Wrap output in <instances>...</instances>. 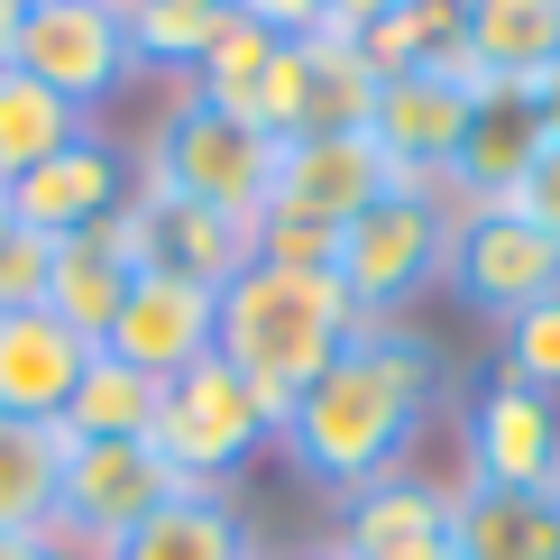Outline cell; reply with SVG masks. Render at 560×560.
<instances>
[{
  "label": "cell",
  "instance_id": "6da1fadb",
  "mask_svg": "<svg viewBox=\"0 0 560 560\" xmlns=\"http://www.w3.org/2000/svg\"><path fill=\"white\" fill-rule=\"evenodd\" d=\"M441 395H451V349L432 331H413V322H368V331L294 395V413L276 423V441H285V459L313 487L349 497V487L405 469L413 432L432 423Z\"/></svg>",
  "mask_w": 560,
  "mask_h": 560
},
{
  "label": "cell",
  "instance_id": "7a4b0ae2",
  "mask_svg": "<svg viewBox=\"0 0 560 560\" xmlns=\"http://www.w3.org/2000/svg\"><path fill=\"white\" fill-rule=\"evenodd\" d=\"M359 303L340 294L331 267H240L221 285V322H212V359L240 368V386L267 405V423H285L294 395L359 340Z\"/></svg>",
  "mask_w": 560,
  "mask_h": 560
},
{
  "label": "cell",
  "instance_id": "3957f363",
  "mask_svg": "<svg viewBox=\"0 0 560 560\" xmlns=\"http://www.w3.org/2000/svg\"><path fill=\"white\" fill-rule=\"evenodd\" d=\"M138 184L184 202H212V212L258 221L267 212V184H276V138L240 110H212L202 92H184L166 120L148 129V156H138Z\"/></svg>",
  "mask_w": 560,
  "mask_h": 560
},
{
  "label": "cell",
  "instance_id": "277c9868",
  "mask_svg": "<svg viewBox=\"0 0 560 560\" xmlns=\"http://www.w3.org/2000/svg\"><path fill=\"white\" fill-rule=\"evenodd\" d=\"M451 202L423 194V184H395L377 212H359L340 230V294L359 303V322H405L413 303L441 285V267H451Z\"/></svg>",
  "mask_w": 560,
  "mask_h": 560
},
{
  "label": "cell",
  "instance_id": "5b68a950",
  "mask_svg": "<svg viewBox=\"0 0 560 560\" xmlns=\"http://www.w3.org/2000/svg\"><path fill=\"white\" fill-rule=\"evenodd\" d=\"M148 441L166 451V469L184 487H221V478H240L248 459L276 441L267 423V405L240 386V368H221V359H194V368H175L166 386H156V423Z\"/></svg>",
  "mask_w": 560,
  "mask_h": 560
},
{
  "label": "cell",
  "instance_id": "8992f818",
  "mask_svg": "<svg viewBox=\"0 0 560 560\" xmlns=\"http://www.w3.org/2000/svg\"><path fill=\"white\" fill-rule=\"evenodd\" d=\"M441 285L469 303L478 322L505 331L515 313L560 294V240L533 230L515 202H469V212L451 221V267H441Z\"/></svg>",
  "mask_w": 560,
  "mask_h": 560
},
{
  "label": "cell",
  "instance_id": "52a82bcc",
  "mask_svg": "<svg viewBox=\"0 0 560 560\" xmlns=\"http://www.w3.org/2000/svg\"><path fill=\"white\" fill-rule=\"evenodd\" d=\"M368 110H377V74H368L359 37L340 28H313V37H285L258 83V102H248V120H258L276 148L285 138H331V129H368Z\"/></svg>",
  "mask_w": 560,
  "mask_h": 560
},
{
  "label": "cell",
  "instance_id": "ba28073f",
  "mask_svg": "<svg viewBox=\"0 0 560 560\" xmlns=\"http://www.w3.org/2000/svg\"><path fill=\"white\" fill-rule=\"evenodd\" d=\"M10 65H19V74H37L56 102H74L83 120L138 74L129 19L110 10V0H28V10H19V56Z\"/></svg>",
  "mask_w": 560,
  "mask_h": 560
},
{
  "label": "cell",
  "instance_id": "9c48e42d",
  "mask_svg": "<svg viewBox=\"0 0 560 560\" xmlns=\"http://www.w3.org/2000/svg\"><path fill=\"white\" fill-rule=\"evenodd\" d=\"M166 497H184V478L166 469L156 441H65L56 533H74L83 551H110L129 524H148Z\"/></svg>",
  "mask_w": 560,
  "mask_h": 560
},
{
  "label": "cell",
  "instance_id": "30bf717a",
  "mask_svg": "<svg viewBox=\"0 0 560 560\" xmlns=\"http://www.w3.org/2000/svg\"><path fill=\"white\" fill-rule=\"evenodd\" d=\"M395 194V166L368 129H331V138H285L276 148V184H267V212L258 221H303V230H340L359 212H377Z\"/></svg>",
  "mask_w": 560,
  "mask_h": 560
},
{
  "label": "cell",
  "instance_id": "8fae6325",
  "mask_svg": "<svg viewBox=\"0 0 560 560\" xmlns=\"http://www.w3.org/2000/svg\"><path fill=\"white\" fill-rule=\"evenodd\" d=\"M551 148L542 102L533 83H469V129H459V156L441 175V202L469 212V202H515V184L533 175V156Z\"/></svg>",
  "mask_w": 560,
  "mask_h": 560
},
{
  "label": "cell",
  "instance_id": "7c38bea8",
  "mask_svg": "<svg viewBox=\"0 0 560 560\" xmlns=\"http://www.w3.org/2000/svg\"><path fill=\"white\" fill-rule=\"evenodd\" d=\"M129 230H138V258L156 276H184V285H202V294H221L240 267H258V221L212 212V202H184V194H156V184L129 194Z\"/></svg>",
  "mask_w": 560,
  "mask_h": 560
},
{
  "label": "cell",
  "instance_id": "4fadbf2b",
  "mask_svg": "<svg viewBox=\"0 0 560 560\" xmlns=\"http://www.w3.org/2000/svg\"><path fill=\"white\" fill-rule=\"evenodd\" d=\"M459 129H469V83L459 74H386L377 83L368 138L386 148L395 184L441 194V175H451V156H459Z\"/></svg>",
  "mask_w": 560,
  "mask_h": 560
},
{
  "label": "cell",
  "instance_id": "5bb4252c",
  "mask_svg": "<svg viewBox=\"0 0 560 560\" xmlns=\"http://www.w3.org/2000/svg\"><path fill=\"white\" fill-rule=\"evenodd\" d=\"M10 212H19V230H37V240H65V230H92V221L129 212V156H120V138L83 129L74 148H56L46 166H28L10 184Z\"/></svg>",
  "mask_w": 560,
  "mask_h": 560
},
{
  "label": "cell",
  "instance_id": "9a60e30c",
  "mask_svg": "<svg viewBox=\"0 0 560 560\" xmlns=\"http://www.w3.org/2000/svg\"><path fill=\"white\" fill-rule=\"evenodd\" d=\"M138 276H148V258H138L129 212H110V221H92V230H65V240H56V267H46V313L102 349Z\"/></svg>",
  "mask_w": 560,
  "mask_h": 560
},
{
  "label": "cell",
  "instance_id": "2e32d148",
  "mask_svg": "<svg viewBox=\"0 0 560 560\" xmlns=\"http://www.w3.org/2000/svg\"><path fill=\"white\" fill-rule=\"evenodd\" d=\"M560 478V405L515 377L469 395V487H551Z\"/></svg>",
  "mask_w": 560,
  "mask_h": 560
},
{
  "label": "cell",
  "instance_id": "e0dca14e",
  "mask_svg": "<svg viewBox=\"0 0 560 560\" xmlns=\"http://www.w3.org/2000/svg\"><path fill=\"white\" fill-rule=\"evenodd\" d=\"M212 322H221V294H202V285H184V276H138L129 303H120V322H110V359L138 368V377H156L166 386L175 368H194V359H212Z\"/></svg>",
  "mask_w": 560,
  "mask_h": 560
},
{
  "label": "cell",
  "instance_id": "ac0fdd59",
  "mask_svg": "<svg viewBox=\"0 0 560 560\" xmlns=\"http://www.w3.org/2000/svg\"><path fill=\"white\" fill-rule=\"evenodd\" d=\"M83 368H92V340L65 331L46 303L0 313V413H19V423H65Z\"/></svg>",
  "mask_w": 560,
  "mask_h": 560
},
{
  "label": "cell",
  "instance_id": "d6986e66",
  "mask_svg": "<svg viewBox=\"0 0 560 560\" xmlns=\"http://www.w3.org/2000/svg\"><path fill=\"white\" fill-rule=\"evenodd\" d=\"M102 560H258V533H248L230 487H184L148 524H129Z\"/></svg>",
  "mask_w": 560,
  "mask_h": 560
},
{
  "label": "cell",
  "instance_id": "ffe728a7",
  "mask_svg": "<svg viewBox=\"0 0 560 560\" xmlns=\"http://www.w3.org/2000/svg\"><path fill=\"white\" fill-rule=\"evenodd\" d=\"M451 542L459 560H560V497L551 487H459Z\"/></svg>",
  "mask_w": 560,
  "mask_h": 560
},
{
  "label": "cell",
  "instance_id": "44dd1931",
  "mask_svg": "<svg viewBox=\"0 0 560 560\" xmlns=\"http://www.w3.org/2000/svg\"><path fill=\"white\" fill-rule=\"evenodd\" d=\"M368 74H459L469 83V0H395L386 19L359 28Z\"/></svg>",
  "mask_w": 560,
  "mask_h": 560
},
{
  "label": "cell",
  "instance_id": "7402d4cb",
  "mask_svg": "<svg viewBox=\"0 0 560 560\" xmlns=\"http://www.w3.org/2000/svg\"><path fill=\"white\" fill-rule=\"evenodd\" d=\"M451 505H459V487H432L423 469H386V478H368V487H349L340 497V560H368V551H386V542H413V533H451Z\"/></svg>",
  "mask_w": 560,
  "mask_h": 560
},
{
  "label": "cell",
  "instance_id": "603a6c76",
  "mask_svg": "<svg viewBox=\"0 0 560 560\" xmlns=\"http://www.w3.org/2000/svg\"><path fill=\"white\" fill-rule=\"evenodd\" d=\"M560 56V0H469V83H533Z\"/></svg>",
  "mask_w": 560,
  "mask_h": 560
},
{
  "label": "cell",
  "instance_id": "cb8c5ba5",
  "mask_svg": "<svg viewBox=\"0 0 560 560\" xmlns=\"http://www.w3.org/2000/svg\"><path fill=\"white\" fill-rule=\"evenodd\" d=\"M65 478V423H19L0 413V533H46Z\"/></svg>",
  "mask_w": 560,
  "mask_h": 560
},
{
  "label": "cell",
  "instance_id": "d4e9b609",
  "mask_svg": "<svg viewBox=\"0 0 560 560\" xmlns=\"http://www.w3.org/2000/svg\"><path fill=\"white\" fill-rule=\"evenodd\" d=\"M83 129H92V120H83L74 102H56L37 74H19V65L0 74V184H19L28 166H46L56 148H74Z\"/></svg>",
  "mask_w": 560,
  "mask_h": 560
},
{
  "label": "cell",
  "instance_id": "484cf974",
  "mask_svg": "<svg viewBox=\"0 0 560 560\" xmlns=\"http://www.w3.org/2000/svg\"><path fill=\"white\" fill-rule=\"evenodd\" d=\"M148 423H156V377H138L110 349H92L74 405H65V441H148Z\"/></svg>",
  "mask_w": 560,
  "mask_h": 560
},
{
  "label": "cell",
  "instance_id": "4316f807",
  "mask_svg": "<svg viewBox=\"0 0 560 560\" xmlns=\"http://www.w3.org/2000/svg\"><path fill=\"white\" fill-rule=\"evenodd\" d=\"M276 46H285V37H267L258 19H240V10H230V19H221V37L202 46V65L184 74V92H202L212 110H240V120H248V102H258V83H267Z\"/></svg>",
  "mask_w": 560,
  "mask_h": 560
},
{
  "label": "cell",
  "instance_id": "83f0119b",
  "mask_svg": "<svg viewBox=\"0 0 560 560\" xmlns=\"http://www.w3.org/2000/svg\"><path fill=\"white\" fill-rule=\"evenodd\" d=\"M129 56L138 65H166V74H194L202 65V46L221 37V0H129Z\"/></svg>",
  "mask_w": 560,
  "mask_h": 560
},
{
  "label": "cell",
  "instance_id": "f1b7e54d",
  "mask_svg": "<svg viewBox=\"0 0 560 560\" xmlns=\"http://www.w3.org/2000/svg\"><path fill=\"white\" fill-rule=\"evenodd\" d=\"M497 368H505L515 386H533V395H551V405H560V294L505 322V349H497Z\"/></svg>",
  "mask_w": 560,
  "mask_h": 560
},
{
  "label": "cell",
  "instance_id": "f546056e",
  "mask_svg": "<svg viewBox=\"0 0 560 560\" xmlns=\"http://www.w3.org/2000/svg\"><path fill=\"white\" fill-rule=\"evenodd\" d=\"M46 267H56V240L10 230V240H0V313H28V303H46Z\"/></svg>",
  "mask_w": 560,
  "mask_h": 560
},
{
  "label": "cell",
  "instance_id": "4dcf8cb0",
  "mask_svg": "<svg viewBox=\"0 0 560 560\" xmlns=\"http://www.w3.org/2000/svg\"><path fill=\"white\" fill-rule=\"evenodd\" d=\"M515 212H524L533 230H551V240H560V138L533 156V175L515 184Z\"/></svg>",
  "mask_w": 560,
  "mask_h": 560
},
{
  "label": "cell",
  "instance_id": "1f68e13d",
  "mask_svg": "<svg viewBox=\"0 0 560 560\" xmlns=\"http://www.w3.org/2000/svg\"><path fill=\"white\" fill-rule=\"evenodd\" d=\"M240 19H258L267 37H313V28H331V0H230Z\"/></svg>",
  "mask_w": 560,
  "mask_h": 560
},
{
  "label": "cell",
  "instance_id": "d6a6232c",
  "mask_svg": "<svg viewBox=\"0 0 560 560\" xmlns=\"http://www.w3.org/2000/svg\"><path fill=\"white\" fill-rule=\"evenodd\" d=\"M0 560H102V551H83L74 533L46 524V533H0Z\"/></svg>",
  "mask_w": 560,
  "mask_h": 560
},
{
  "label": "cell",
  "instance_id": "836d02e7",
  "mask_svg": "<svg viewBox=\"0 0 560 560\" xmlns=\"http://www.w3.org/2000/svg\"><path fill=\"white\" fill-rule=\"evenodd\" d=\"M368 560H459V542H451V533H413V542H386Z\"/></svg>",
  "mask_w": 560,
  "mask_h": 560
},
{
  "label": "cell",
  "instance_id": "e575fe53",
  "mask_svg": "<svg viewBox=\"0 0 560 560\" xmlns=\"http://www.w3.org/2000/svg\"><path fill=\"white\" fill-rule=\"evenodd\" d=\"M386 10H395V0H331V28H340V37H359L368 19H386Z\"/></svg>",
  "mask_w": 560,
  "mask_h": 560
},
{
  "label": "cell",
  "instance_id": "d590c367",
  "mask_svg": "<svg viewBox=\"0 0 560 560\" xmlns=\"http://www.w3.org/2000/svg\"><path fill=\"white\" fill-rule=\"evenodd\" d=\"M533 102H542V129L560 138V56L542 65V74H533Z\"/></svg>",
  "mask_w": 560,
  "mask_h": 560
},
{
  "label": "cell",
  "instance_id": "8d00e7d4",
  "mask_svg": "<svg viewBox=\"0 0 560 560\" xmlns=\"http://www.w3.org/2000/svg\"><path fill=\"white\" fill-rule=\"evenodd\" d=\"M10 56H19V0H0V74H10Z\"/></svg>",
  "mask_w": 560,
  "mask_h": 560
},
{
  "label": "cell",
  "instance_id": "74e56055",
  "mask_svg": "<svg viewBox=\"0 0 560 560\" xmlns=\"http://www.w3.org/2000/svg\"><path fill=\"white\" fill-rule=\"evenodd\" d=\"M10 230H19V212H10V184H0V240H10Z\"/></svg>",
  "mask_w": 560,
  "mask_h": 560
},
{
  "label": "cell",
  "instance_id": "f35d334b",
  "mask_svg": "<svg viewBox=\"0 0 560 560\" xmlns=\"http://www.w3.org/2000/svg\"><path fill=\"white\" fill-rule=\"evenodd\" d=\"M294 560H340V551H294Z\"/></svg>",
  "mask_w": 560,
  "mask_h": 560
},
{
  "label": "cell",
  "instance_id": "ab89813d",
  "mask_svg": "<svg viewBox=\"0 0 560 560\" xmlns=\"http://www.w3.org/2000/svg\"><path fill=\"white\" fill-rule=\"evenodd\" d=\"M110 10H129V0H110Z\"/></svg>",
  "mask_w": 560,
  "mask_h": 560
},
{
  "label": "cell",
  "instance_id": "60d3db41",
  "mask_svg": "<svg viewBox=\"0 0 560 560\" xmlns=\"http://www.w3.org/2000/svg\"><path fill=\"white\" fill-rule=\"evenodd\" d=\"M551 497H560V478H551Z\"/></svg>",
  "mask_w": 560,
  "mask_h": 560
},
{
  "label": "cell",
  "instance_id": "b9f144b4",
  "mask_svg": "<svg viewBox=\"0 0 560 560\" xmlns=\"http://www.w3.org/2000/svg\"><path fill=\"white\" fill-rule=\"evenodd\" d=\"M19 10H28V0H19Z\"/></svg>",
  "mask_w": 560,
  "mask_h": 560
},
{
  "label": "cell",
  "instance_id": "7bdbcfd3",
  "mask_svg": "<svg viewBox=\"0 0 560 560\" xmlns=\"http://www.w3.org/2000/svg\"><path fill=\"white\" fill-rule=\"evenodd\" d=\"M221 10H230V0H221Z\"/></svg>",
  "mask_w": 560,
  "mask_h": 560
}]
</instances>
